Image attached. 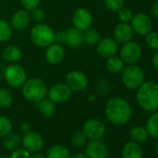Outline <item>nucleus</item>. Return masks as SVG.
<instances>
[{"mask_svg": "<svg viewBox=\"0 0 158 158\" xmlns=\"http://www.w3.org/2000/svg\"><path fill=\"white\" fill-rule=\"evenodd\" d=\"M156 153L158 154V142H157V144H156Z\"/></svg>", "mask_w": 158, "mask_h": 158, "instance_id": "nucleus-46", "label": "nucleus"}, {"mask_svg": "<svg viewBox=\"0 0 158 158\" xmlns=\"http://www.w3.org/2000/svg\"><path fill=\"white\" fill-rule=\"evenodd\" d=\"M87 137L83 131H77L73 133L71 137V144L75 148H82L87 143Z\"/></svg>", "mask_w": 158, "mask_h": 158, "instance_id": "nucleus-32", "label": "nucleus"}, {"mask_svg": "<svg viewBox=\"0 0 158 158\" xmlns=\"http://www.w3.org/2000/svg\"><path fill=\"white\" fill-rule=\"evenodd\" d=\"M64 55H65V51L62 45L54 42L46 48L45 59L49 64L57 65L60 63L64 59Z\"/></svg>", "mask_w": 158, "mask_h": 158, "instance_id": "nucleus-16", "label": "nucleus"}, {"mask_svg": "<svg viewBox=\"0 0 158 158\" xmlns=\"http://www.w3.org/2000/svg\"><path fill=\"white\" fill-rule=\"evenodd\" d=\"M101 39L100 33L93 28H89L83 31V41L89 46H96Z\"/></svg>", "mask_w": 158, "mask_h": 158, "instance_id": "nucleus-26", "label": "nucleus"}, {"mask_svg": "<svg viewBox=\"0 0 158 158\" xmlns=\"http://www.w3.org/2000/svg\"><path fill=\"white\" fill-rule=\"evenodd\" d=\"M21 130H22L23 133H26V132L30 131V130H31V126H30V124H28V123H23V124L21 125Z\"/></svg>", "mask_w": 158, "mask_h": 158, "instance_id": "nucleus-41", "label": "nucleus"}, {"mask_svg": "<svg viewBox=\"0 0 158 158\" xmlns=\"http://www.w3.org/2000/svg\"><path fill=\"white\" fill-rule=\"evenodd\" d=\"M70 158H88V155L86 152H74L72 156H70Z\"/></svg>", "mask_w": 158, "mask_h": 158, "instance_id": "nucleus-40", "label": "nucleus"}, {"mask_svg": "<svg viewBox=\"0 0 158 158\" xmlns=\"http://www.w3.org/2000/svg\"><path fill=\"white\" fill-rule=\"evenodd\" d=\"M123 158H142V149L136 141H129L125 144L122 150Z\"/></svg>", "mask_w": 158, "mask_h": 158, "instance_id": "nucleus-22", "label": "nucleus"}, {"mask_svg": "<svg viewBox=\"0 0 158 158\" xmlns=\"http://www.w3.org/2000/svg\"><path fill=\"white\" fill-rule=\"evenodd\" d=\"M134 32L130 24L127 23H118L113 32L114 39L116 41V43L119 44H126L129 41H131L133 37Z\"/></svg>", "mask_w": 158, "mask_h": 158, "instance_id": "nucleus-17", "label": "nucleus"}, {"mask_svg": "<svg viewBox=\"0 0 158 158\" xmlns=\"http://www.w3.org/2000/svg\"><path fill=\"white\" fill-rule=\"evenodd\" d=\"M41 1L42 0H21V4L24 10L30 11L33 9L39 7Z\"/></svg>", "mask_w": 158, "mask_h": 158, "instance_id": "nucleus-37", "label": "nucleus"}, {"mask_svg": "<svg viewBox=\"0 0 158 158\" xmlns=\"http://www.w3.org/2000/svg\"><path fill=\"white\" fill-rule=\"evenodd\" d=\"M64 83L71 89L72 91L81 92L88 88L89 79L85 73L78 70H73L66 74Z\"/></svg>", "mask_w": 158, "mask_h": 158, "instance_id": "nucleus-7", "label": "nucleus"}, {"mask_svg": "<svg viewBox=\"0 0 158 158\" xmlns=\"http://www.w3.org/2000/svg\"><path fill=\"white\" fill-rule=\"evenodd\" d=\"M30 14V18L33 22H35V23H42V21L45 18V12L42 9H40L39 7L33 9L32 10L29 11Z\"/></svg>", "mask_w": 158, "mask_h": 158, "instance_id": "nucleus-35", "label": "nucleus"}, {"mask_svg": "<svg viewBox=\"0 0 158 158\" xmlns=\"http://www.w3.org/2000/svg\"><path fill=\"white\" fill-rule=\"evenodd\" d=\"M83 41V31L75 27H71L66 30V45L72 48H80Z\"/></svg>", "mask_w": 158, "mask_h": 158, "instance_id": "nucleus-19", "label": "nucleus"}, {"mask_svg": "<svg viewBox=\"0 0 158 158\" xmlns=\"http://www.w3.org/2000/svg\"><path fill=\"white\" fill-rule=\"evenodd\" d=\"M141 57V48L134 41H129L123 44L120 50V58L125 63L135 64L139 60Z\"/></svg>", "mask_w": 158, "mask_h": 158, "instance_id": "nucleus-8", "label": "nucleus"}, {"mask_svg": "<svg viewBox=\"0 0 158 158\" xmlns=\"http://www.w3.org/2000/svg\"><path fill=\"white\" fill-rule=\"evenodd\" d=\"M72 93L73 91L65 83H56L48 89V97L55 104L63 103L71 98Z\"/></svg>", "mask_w": 158, "mask_h": 158, "instance_id": "nucleus-10", "label": "nucleus"}, {"mask_svg": "<svg viewBox=\"0 0 158 158\" xmlns=\"http://www.w3.org/2000/svg\"><path fill=\"white\" fill-rule=\"evenodd\" d=\"M5 80L11 88H21L27 79L25 69L17 62L8 65L4 72Z\"/></svg>", "mask_w": 158, "mask_h": 158, "instance_id": "nucleus-6", "label": "nucleus"}, {"mask_svg": "<svg viewBox=\"0 0 158 158\" xmlns=\"http://www.w3.org/2000/svg\"><path fill=\"white\" fill-rule=\"evenodd\" d=\"M1 78H2V73L0 71V81H1Z\"/></svg>", "mask_w": 158, "mask_h": 158, "instance_id": "nucleus-47", "label": "nucleus"}, {"mask_svg": "<svg viewBox=\"0 0 158 158\" xmlns=\"http://www.w3.org/2000/svg\"><path fill=\"white\" fill-rule=\"evenodd\" d=\"M104 5L110 11H117L124 7V0H104Z\"/></svg>", "mask_w": 158, "mask_h": 158, "instance_id": "nucleus-36", "label": "nucleus"}, {"mask_svg": "<svg viewBox=\"0 0 158 158\" xmlns=\"http://www.w3.org/2000/svg\"><path fill=\"white\" fill-rule=\"evenodd\" d=\"M54 42L60 45L66 44V30L55 32L54 35Z\"/></svg>", "mask_w": 158, "mask_h": 158, "instance_id": "nucleus-39", "label": "nucleus"}, {"mask_svg": "<svg viewBox=\"0 0 158 158\" xmlns=\"http://www.w3.org/2000/svg\"><path fill=\"white\" fill-rule=\"evenodd\" d=\"M105 115L114 125L122 126L127 124L132 115L130 104L121 97H113L105 104Z\"/></svg>", "mask_w": 158, "mask_h": 158, "instance_id": "nucleus-1", "label": "nucleus"}, {"mask_svg": "<svg viewBox=\"0 0 158 158\" xmlns=\"http://www.w3.org/2000/svg\"><path fill=\"white\" fill-rule=\"evenodd\" d=\"M22 88V94L23 98L32 102H37L48 96L47 83L37 77L26 79Z\"/></svg>", "mask_w": 158, "mask_h": 158, "instance_id": "nucleus-3", "label": "nucleus"}, {"mask_svg": "<svg viewBox=\"0 0 158 158\" xmlns=\"http://www.w3.org/2000/svg\"><path fill=\"white\" fill-rule=\"evenodd\" d=\"M152 64H153V67L155 68V70L158 72V51L156 53H154V55L152 56Z\"/></svg>", "mask_w": 158, "mask_h": 158, "instance_id": "nucleus-43", "label": "nucleus"}, {"mask_svg": "<svg viewBox=\"0 0 158 158\" xmlns=\"http://www.w3.org/2000/svg\"><path fill=\"white\" fill-rule=\"evenodd\" d=\"M12 131V123L5 115H0V137H6Z\"/></svg>", "mask_w": 158, "mask_h": 158, "instance_id": "nucleus-31", "label": "nucleus"}, {"mask_svg": "<svg viewBox=\"0 0 158 158\" xmlns=\"http://www.w3.org/2000/svg\"><path fill=\"white\" fill-rule=\"evenodd\" d=\"M116 12H117V17L121 23H128L132 20V17H133L132 11L126 7H122Z\"/></svg>", "mask_w": 158, "mask_h": 158, "instance_id": "nucleus-33", "label": "nucleus"}, {"mask_svg": "<svg viewBox=\"0 0 158 158\" xmlns=\"http://www.w3.org/2000/svg\"><path fill=\"white\" fill-rule=\"evenodd\" d=\"M0 59H1V54H0Z\"/></svg>", "mask_w": 158, "mask_h": 158, "instance_id": "nucleus-49", "label": "nucleus"}, {"mask_svg": "<svg viewBox=\"0 0 158 158\" xmlns=\"http://www.w3.org/2000/svg\"><path fill=\"white\" fill-rule=\"evenodd\" d=\"M137 102L146 111H154L158 108V84L152 81L143 82L137 91Z\"/></svg>", "mask_w": 158, "mask_h": 158, "instance_id": "nucleus-2", "label": "nucleus"}, {"mask_svg": "<svg viewBox=\"0 0 158 158\" xmlns=\"http://www.w3.org/2000/svg\"><path fill=\"white\" fill-rule=\"evenodd\" d=\"M124 63L125 62L122 60V59L120 57L114 55V56L106 59L105 66L110 73H118L122 72V70L124 69Z\"/></svg>", "mask_w": 158, "mask_h": 158, "instance_id": "nucleus-24", "label": "nucleus"}, {"mask_svg": "<svg viewBox=\"0 0 158 158\" xmlns=\"http://www.w3.org/2000/svg\"><path fill=\"white\" fill-rule=\"evenodd\" d=\"M146 130L148 132V135L158 138V113L153 114L147 122Z\"/></svg>", "mask_w": 158, "mask_h": 158, "instance_id": "nucleus-29", "label": "nucleus"}, {"mask_svg": "<svg viewBox=\"0 0 158 158\" xmlns=\"http://www.w3.org/2000/svg\"><path fill=\"white\" fill-rule=\"evenodd\" d=\"M12 27L9 22L0 19V42L4 43L10 39L12 35Z\"/></svg>", "mask_w": 158, "mask_h": 158, "instance_id": "nucleus-27", "label": "nucleus"}, {"mask_svg": "<svg viewBox=\"0 0 158 158\" xmlns=\"http://www.w3.org/2000/svg\"><path fill=\"white\" fill-rule=\"evenodd\" d=\"M3 145L8 151H14L22 145V138L16 133H10L6 137H4Z\"/></svg>", "mask_w": 158, "mask_h": 158, "instance_id": "nucleus-25", "label": "nucleus"}, {"mask_svg": "<svg viewBox=\"0 0 158 158\" xmlns=\"http://www.w3.org/2000/svg\"><path fill=\"white\" fill-rule=\"evenodd\" d=\"M30 152L24 148H18L11 152L10 158H29Z\"/></svg>", "mask_w": 158, "mask_h": 158, "instance_id": "nucleus-38", "label": "nucleus"}, {"mask_svg": "<svg viewBox=\"0 0 158 158\" xmlns=\"http://www.w3.org/2000/svg\"><path fill=\"white\" fill-rule=\"evenodd\" d=\"M130 136L136 142H144L148 139V132L143 127H134L130 130Z\"/></svg>", "mask_w": 158, "mask_h": 158, "instance_id": "nucleus-30", "label": "nucleus"}, {"mask_svg": "<svg viewBox=\"0 0 158 158\" xmlns=\"http://www.w3.org/2000/svg\"><path fill=\"white\" fill-rule=\"evenodd\" d=\"M0 19H1V12H0Z\"/></svg>", "mask_w": 158, "mask_h": 158, "instance_id": "nucleus-48", "label": "nucleus"}, {"mask_svg": "<svg viewBox=\"0 0 158 158\" xmlns=\"http://www.w3.org/2000/svg\"><path fill=\"white\" fill-rule=\"evenodd\" d=\"M22 56H23L22 49L15 45H9L2 51L3 59L10 63L17 62L18 60H21Z\"/></svg>", "mask_w": 158, "mask_h": 158, "instance_id": "nucleus-21", "label": "nucleus"}, {"mask_svg": "<svg viewBox=\"0 0 158 158\" xmlns=\"http://www.w3.org/2000/svg\"><path fill=\"white\" fill-rule=\"evenodd\" d=\"M29 158H45V156L42 153H38V152H34L32 155L30 154Z\"/></svg>", "mask_w": 158, "mask_h": 158, "instance_id": "nucleus-44", "label": "nucleus"}, {"mask_svg": "<svg viewBox=\"0 0 158 158\" xmlns=\"http://www.w3.org/2000/svg\"><path fill=\"white\" fill-rule=\"evenodd\" d=\"M122 82L128 89H137L144 82L142 69L135 64H129L122 70Z\"/></svg>", "mask_w": 158, "mask_h": 158, "instance_id": "nucleus-5", "label": "nucleus"}, {"mask_svg": "<svg viewBox=\"0 0 158 158\" xmlns=\"http://www.w3.org/2000/svg\"><path fill=\"white\" fill-rule=\"evenodd\" d=\"M55 32L46 23H36L30 32V38L32 42L39 48H47L54 43Z\"/></svg>", "mask_w": 158, "mask_h": 158, "instance_id": "nucleus-4", "label": "nucleus"}, {"mask_svg": "<svg viewBox=\"0 0 158 158\" xmlns=\"http://www.w3.org/2000/svg\"><path fill=\"white\" fill-rule=\"evenodd\" d=\"M44 139L40 134L35 131H28L23 134L22 138V145L23 147L27 150L30 153L31 152H37L44 147Z\"/></svg>", "mask_w": 158, "mask_h": 158, "instance_id": "nucleus-11", "label": "nucleus"}, {"mask_svg": "<svg viewBox=\"0 0 158 158\" xmlns=\"http://www.w3.org/2000/svg\"><path fill=\"white\" fill-rule=\"evenodd\" d=\"M35 107L39 112V114L46 118H50L51 116L54 115L56 112L55 103L49 99H46V98L37 102H35Z\"/></svg>", "mask_w": 158, "mask_h": 158, "instance_id": "nucleus-20", "label": "nucleus"}, {"mask_svg": "<svg viewBox=\"0 0 158 158\" xmlns=\"http://www.w3.org/2000/svg\"><path fill=\"white\" fill-rule=\"evenodd\" d=\"M97 53L104 59H108L116 54L118 46L116 41L112 37H103L96 45Z\"/></svg>", "mask_w": 158, "mask_h": 158, "instance_id": "nucleus-14", "label": "nucleus"}, {"mask_svg": "<svg viewBox=\"0 0 158 158\" xmlns=\"http://www.w3.org/2000/svg\"><path fill=\"white\" fill-rule=\"evenodd\" d=\"M30 22H31V18H30L29 11L23 9L17 10L12 14L10 23L13 30L23 31L29 26Z\"/></svg>", "mask_w": 158, "mask_h": 158, "instance_id": "nucleus-18", "label": "nucleus"}, {"mask_svg": "<svg viewBox=\"0 0 158 158\" xmlns=\"http://www.w3.org/2000/svg\"><path fill=\"white\" fill-rule=\"evenodd\" d=\"M93 17L91 12L86 8L76 9L72 15V24L73 27L85 31L91 27Z\"/></svg>", "mask_w": 158, "mask_h": 158, "instance_id": "nucleus-9", "label": "nucleus"}, {"mask_svg": "<svg viewBox=\"0 0 158 158\" xmlns=\"http://www.w3.org/2000/svg\"><path fill=\"white\" fill-rule=\"evenodd\" d=\"M146 44L152 49L158 50V33L157 32H150L146 35L145 38Z\"/></svg>", "mask_w": 158, "mask_h": 158, "instance_id": "nucleus-34", "label": "nucleus"}, {"mask_svg": "<svg viewBox=\"0 0 158 158\" xmlns=\"http://www.w3.org/2000/svg\"><path fill=\"white\" fill-rule=\"evenodd\" d=\"M82 131L89 139H100L104 136L106 127L102 121L98 119H89L83 125Z\"/></svg>", "mask_w": 158, "mask_h": 158, "instance_id": "nucleus-12", "label": "nucleus"}, {"mask_svg": "<svg viewBox=\"0 0 158 158\" xmlns=\"http://www.w3.org/2000/svg\"><path fill=\"white\" fill-rule=\"evenodd\" d=\"M69 149L62 144L51 146L46 153V158H70Z\"/></svg>", "mask_w": 158, "mask_h": 158, "instance_id": "nucleus-23", "label": "nucleus"}, {"mask_svg": "<svg viewBox=\"0 0 158 158\" xmlns=\"http://www.w3.org/2000/svg\"><path fill=\"white\" fill-rule=\"evenodd\" d=\"M130 22L133 32L139 35H146L152 31V21L145 13H137L136 15H133Z\"/></svg>", "mask_w": 158, "mask_h": 158, "instance_id": "nucleus-13", "label": "nucleus"}, {"mask_svg": "<svg viewBox=\"0 0 158 158\" xmlns=\"http://www.w3.org/2000/svg\"><path fill=\"white\" fill-rule=\"evenodd\" d=\"M88 158H107L108 147L102 140L90 139L86 148Z\"/></svg>", "mask_w": 158, "mask_h": 158, "instance_id": "nucleus-15", "label": "nucleus"}, {"mask_svg": "<svg viewBox=\"0 0 158 158\" xmlns=\"http://www.w3.org/2000/svg\"><path fill=\"white\" fill-rule=\"evenodd\" d=\"M155 1H156V2H158V0H155Z\"/></svg>", "mask_w": 158, "mask_h": 158, "instance_id": "nucleus-50", "label": "nucleus"}, {"mask_svg": "<svg viewBox=\"0 0 158 158\" xmlns=\"http://www.w3.org/2000/svg\"><path fill=\"white\" fill-rule=\"evenodd\" d=\"M152 15L156 19H158V2H156V3H154L152 5Z\"/></svg>", "mask_w": 158, "mask_h": 158, "instance_id": "nucleus-42", "label": "nucleus"}, {"mask_svg": "<svg viewBox=\"0 0 158 158\" xmlns=\"http://www.w3.org/2000/svg\"><path fill=\"white\" fill-rule=\"evenodd\" d=\"M13 103V95L7 88H0V107L9 108Z\"/></svg>", "mask_w": 158, "mask_h": 158, "instance_id": "nucleus-28", "label": "nucleus"}, {"mask_svg": "<svg viewBox=\"0 0 158 158\" xmlns=\"http://www.w3.org/2000/svg\"><path fill=\"white\" fill-rule=\"evenodd\" d=\"M88 101H89V102H95V101H96V96H95V95H93V94L89 95V97H88Z\"/></svg>", "mask_w": 158, "mask_h": 158, "instance_id": "nucleus-45", "label": "nucleus"}]
</instances>
